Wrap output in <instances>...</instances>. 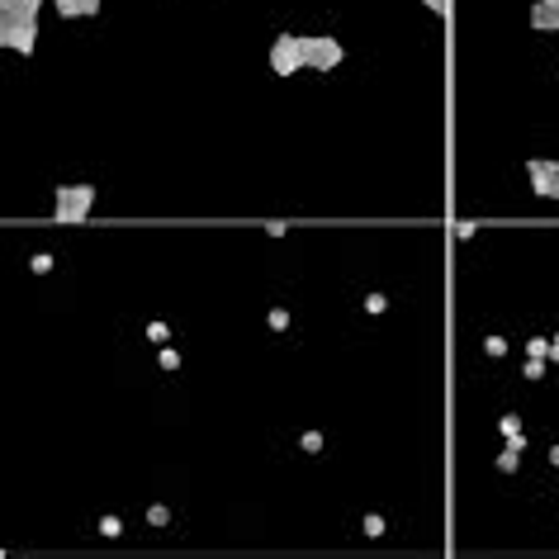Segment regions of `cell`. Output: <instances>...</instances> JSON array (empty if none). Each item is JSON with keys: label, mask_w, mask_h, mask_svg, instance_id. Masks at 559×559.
Returning <instances> with one entry per match:
<instances>
[{"label": "cell", "mask_w": 559, "mask_h": 559, "mask_svg": "<svg viewBox=\"0 0 559 559\" xmlns=\"http://www.w3.org/2000/svg\"><path fill=\"white\" fill-rule=\"evenodd\" d=\"M304 451H313V455H318V451H323V436H318V432H308V436H304Z\"/></svg>", "instance_id": "7c38bea8"}, {"label": "cell", "mask_w": 559, "mask_h": 559, "mask_svg": "<svg viewBox=\"0 0 559 559\" xmlns=\"http://www.w3.org/2000/svg\"><path fill=\"white\" fill-rule=\"evenodd\" d=\"M147 522H152V526H166V522H171V512H166V507H152V512H147Z\"/></svg>", "instance_id": "9c48e42d"}, {"label": "cell", "mask_w": 559, "mask_h": 559, "mask_svg": "<svg viewBox=\"0 0 559 559\" xmlns=\"http://www.w3.org/2000/svg\"><path fill=\"white\" fill-rule=\"evenodd\" d=\"M484 351H488V356H503V351H507V342H503V337H488V342H484Z\"/></svg>", "instance_id": "30bf717a"}, {"label": "cell", "mask_w": 559, "mask_h": 559, "mask_svg": "<svg viewBox=\"0 0 559 559\" xmlns=\"http://www.w3.org/2000/svg\"><path fill=\"white\" fill-rule=\"evenodd\" d=\"M43 0H0V29H38Z\"/></svg>", "instance_id": "3957f363"}, {"label": "cell", "mask_w": 559, "mask_h": 559, "mask_svg": "<svg viewBox=\"0 0 559 559\" xmlns=\"http://www.w3.org/2000/svg\"><path fill=\"white\" fill-rule=\"evenodd\" d=\"M531 24H536L541 34H559V0H536V5H531Z\"/></svg>", "instance_id": "8992f818"}, {"label": "cell", "mask_w": 559, "mask_h": 559, "mask_svg": "<svg viewBox=\"0 0 559 559\" xmlns=\"http://www.w3.org/2000/svg\"><path fill=\"white\" fill-rule=\"evenodd\" d=\"M53 10L62 19H91L100 15V0H53Z\"/></svg>", "instance_id": "52a82bcc"}, {"label": "cell", "mask_w": 559, "mask_h": 559, "mask_svg": "<svg viewBox=\"0 0 559 559\" xmlns=\"http://www.w3.org/2000/svg\"><path fill=\"white\" fill-rule=\"evenodd\" d=\"M365 536H384V522L379 517H365Z\"/></svg>", "instance_id": "4fadbf2b"}, {"label": "cell", "mask_w": 559, "mask_h": 559, "mask_svg": "<svg viewBox=\"0 0 559 559\" xmlns=\"http://www.w3.org/2000/svg\"><path fill=\"white\" fill-rule=\"evenodd\" d=\"M517 460H522V436H512V441H507V451L498 455V469H503V474H512V469H517Z\"/></svg>", "instance_id": "ba28073f"}, {"label": "cell", "mask_w": 559, "mask_h": 559, "mask_svg": "<svg viewBox=\"0 0 559 559\" xmlns=\"http://www.w3.org/2000/svg\"><path fill=\"white\" fill-rule=\"evenodd\" d=\"M271 327H275V332H285V327H289V313H285V308H275V313H271Z\"/></svg>", "instance_id": "8fae6325"}, {"label": "cell", "mask_w": 559, "mask_h": 559, "mask_svg": "<svg viewBox=\"0 0 559 559\" xmlns=\"http://www.w3.org/2000/svg\"><path fill=\"white\" fill-rule=\"evenodd\" d=\"M342 43H337V38H308V67H313V72H337V67H342Z\"/></svg>", "instance_id": "277c9868"}, {"label": "cell", "mask_w": 559, "mask_h": 559, "mask_svg": "<svg viewBox=\"0 0 559 559\" xmlns=\"http://www.w3.org/2000/svg\"><path fill=\"white\" fill-rule=\"evenodd\" d=\"M550 465H559V446H555V451H550Z\"/></svg>", "instance_id": "9a60e30c"}, {"label": "cell", "mask_w": 559, "mask_h": 559, "mask_svg": "<svg viewBox=\"0 0 559 559\" xmlns=\"http://www.w3.org/2000/svg\"><path fill=\"white\" fill-rule=\"evenodd\" d=\"M308 67V38L299 34H280L271 43V72L275 76H294Z\"/></svg>", "instance_id": "6da1fadb"}, {"label": "cell", "mask_w": 559, "mask_h": 559, "mask_svg": "<svg viewBox=\"0 0 559 559\" xmlns=\"http://www.w3.org/2000/svg\"><path fill=\"white\" fill-rule=\"evenodd\" d=\"M91 204H95V190H91V185H67V190H57L53 214L62 218V223H81V218L91 214Z\"/></svg>", "instance_id": "7a4b0ae2"}, {"label": "cell", "mask_w": 559, "mask_h": 559, "mask_svg": "<svg viewBox=\"0 0 559 559\" xmlns=\"http://www.w3.org/2000/svg\"><path fill=\"white\" fill-rule=\"evenodd\" d=\"M427 10H432V15H446V10H451V0H427Z\"/></svg>", "instance_id": "5bb4252c"}, {"label": "cell", "mask_w": 559, "mask_h": 559, "mask_svg": "<svg viewBox=\"0 0 559 559\" xmlns=\"http://www.w3.org/2000/svg\"><path fill=\"white\" fill-rule=\"evenodd\" d=\"M526 176H531V190L545 199H559V162H545V157H536V162L526 166Z\"/></svg>", "instance_id": "5b68a950"}]
</instances>
